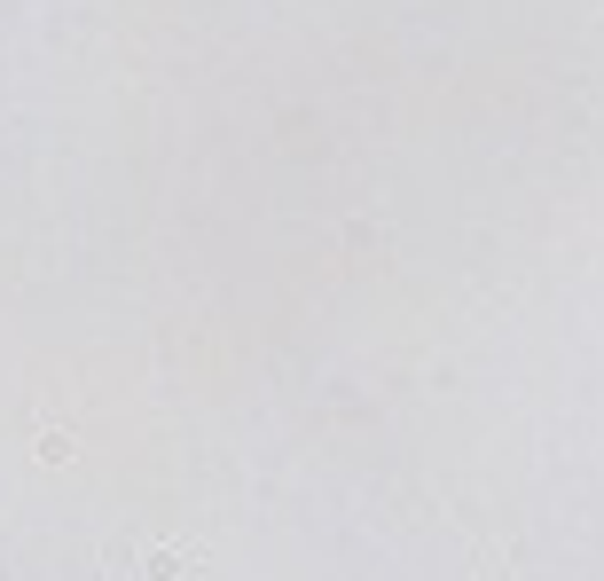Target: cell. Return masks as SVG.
Returning <instances> with one entry per match:
<instances>
[{
	"mask_svg": "<svg viewBox=\"0 0 604 581\" xmlns=\"http://www.w3.org/2000/svg\"><path fill=\"white\" fill-rule=\"evenodd\" d=\"M197 558H205L197 542H149V550H142V581H181Z\"/></svg>",
	"mask_w": 604,
	"mask_h": 581,
	"instance_id": "1",
	"label": "cell"
},
{
	"mask_svg": "<svg viewBox=\"0 0 604 581\" xmlns=\"http://www.w3.org/2000/svg\"><path fill=\"white\" fill-rule=\"evenodd\" d=\"M40 456H48V464H71L79 448H71V433H40Z\"/></svg>",
	"mask_w": 604,
	"mask_h": 581,
	"instance_id": "2",
	"label": "cell"
}]
</instances>
